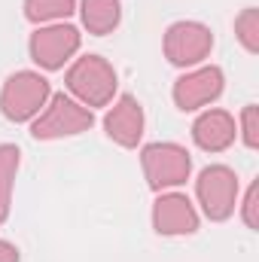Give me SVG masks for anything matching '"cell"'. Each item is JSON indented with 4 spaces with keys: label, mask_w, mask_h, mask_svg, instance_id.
Listing matches in <instances>:
<instances>
[{
    "label": "cell",
    "mask_w": 259,
    "mask_h": 262,
    "mask_svg": "<svg viewBox=\"0 0 259 262\" xmlns=\"http://www.w3.org/2000/svg\"><path fill=\"white\" fill-rule=\"evenodd\" d=\"M156 226L159 232H192L195 229V213L189 207V201L180 195L162 198L159 207H156Z\"/></svg>",
    "instance_id": "cell-10"
},
{
    "label": "cell",
    "mask_w": 259,
    "mask_h": 262,
    "mask_svg": "<svg viewBox=\"0 0 259 262\" xmlns=\"http://www.w3.org/2000/svg\"><path fill=\"white\" fill-rule=\"evenodd\" d=\"M232 189H235V177L226 168H207L201 174L198 192L204 198V207L210 216H226L232 210Z\"/></svg>",
    "instance_id": "cell-6"
},
{
    "label": "cell",
    "mask_w": 259,
    "mask_h": 262,
    "mask_svg": "<svg viewBox=\"0 0 259 262\" xmlns=\"http://www.w3.org/2000/svg\"><path fill=\"white\" fill-rule=\"evenodd\" d=\"M79 37L73 28H52V31H40L31 43L34 61H40L43 67H58L67 55L76 49Z\"/></svg>",
    "instance_id": "cell-4"
},
{
    "label": "cell",
    "mask_w": 259,
    "mask_h": 262,
    "mask_svg": "<svg viewBox=\"0 0 259 262\" xmlns=\"http://www.w3.org/2000/svg\"><path fill=\"white\" fill-rule=\"evenodd\" d=\"M18 165V149L15 146H0V220L9 210V177Z\"/></svg>",
    "instance_id": "cell-13"
},
{
    "label": "cell",
    "mask_w": 259,
    "mask_h": 262,
    "mask_svg": "<svg viewBox=\"0 0 259 262\" xmlns=\"http://www.w3.org/2000/svg\"><path fill=\"white\" fill-rule=\"evenodd\" d=\"M85 125H92V116H89V113H82L76 104H70L64 95H58V98H55V107H52V113H49L43 122H37V125H34V137L76 134V131L85 128Z\"/></svg>",
    "instance_id": "cell-5"
},
{
    "label": "cell",
    "mask_w": 259,
    "mask_h": 262,
    "mask_svg": "<svg viewBox=\"0 0 259 262\" xmlns=\"http://www.w3.org/2000/svg\"><path fill=\"white\" fill-rule=\"evenodd\" d=\"M143 159H146V171H149V183L153 186L183 183L186 174H189V159L177 146H149L143 152Z\"/></svg>",
    "instance_id": "cell-3"
},
{
    "label": "cell",
    "mask_w": 259,
    "mask_h": 262,
    "mask_svg": "<svg viewBox=\"0 0 259 262\" xmlns=\"http://www.w3.org/2000/svg\"><path fill=\"white\" fill-rule=\"evenodd\" d=\"M85 25L95 31V34H104L110 31L116 21H119V3L116 0H85Z\"/></svg>",
    "instance_id": "cell-12"
},
{
    "label": "cell",
    "mask_w": 259,
    "mask_h": 262,
    "mask_svg": "<svg viewBox=\"0 0 259 262\" xmlns=\"http://www.w3.org/2000/svg\"><path fill=\"white\" fill-rule=\"evenodd\" d=\"M73 0H28V18H55L67 15Z\"/></svg>",
    "instance_id": "cell-14"
},
{
    "label": "cell",
    "mask_w": 259,
    "mask_h": 262,
    "mask_svg": "<svg viewBox=\"0 0 259 262\" xmlns=\"http://www.w3.org/2000/svg\"><path fill=\"white\" fill-rule=\"evenodd\" d=\"M217 95H220V70H201L189 79H180V85H177V101L183 110H192Z\"/></svg>",
    "instance_id": "cell-9"
},
{
    "label": "cell",
    "mask_w": 259,
    "mask_h": 262,
    "mask_svg": "<svg viewBox=\"0 0 259 262\" xmlns=\"http://www.w3.org/2000/svg\"><path fill=\"white\" fill-rule=\"evenodd\" d=\"M113 85H116V76L110 73V67L104 64L101 58H95V55L85 58V61H79V64L73 67V73H70V89L79 92L92 104L107 101L110 92H113Z\"/></svg>",
    "instance_id": "cell-2"
},
{
    "label": "cell",
    "mask_w": 259,
    "mask_h": 262,
    "mask_svg": "<svg viewBox=\"0 0 259 262\" xmlns=\"http://www.w3.org/2000/svg\"><path fill=\"white\" fill-rule=\"evenodd\" d=\"M107 128H110V137H116L119 143H137V137H140V128H143V116H140V107L134 104V98H122L119 101V107L107 116Z\"/></svg>",
    "instance_id": "cell-8"
},
{
    "label": "cell",
    "mask_w": 259,
    "mask_h": 262,
    "mask_svg": "<svg viewBox=\"0 0 259 262\" xmlns=\"http://www.w3.org/2000/svg\"><path fill=\"white\" fill-rule=\"evenodd\" d=\"M0 262H18V250L0 241Z\"/></svg>",
    "instance_id": "cell-15"
},
{
    "label": "cell",
    "mask_w": 259,
    "mask_h": 262,
    "mask_svg": "<svg viewBox=\"0 0 259 262\" xmlns=\"http://www.w3.org/2000/svg\"><path fill=\"white\" fill-rule=\"evenodd\" d=\"M49 95V85L43 76L34 73H18L9 79L6 92H3V110L9 119H28L31 113L40 110L43 98Z\"/></svg>",
    "instance_id": "cell-1"
},
{
    "label": "cell",
    "mask_w": 259,
    "mask_h": 262,
    "mask_svg": "<svg viewBox=\"0 0 259 262\" xmlns=\"http://www.w3.org/2000/svg\"><path fill=\"white\" fill-rule=\"evenodd\" d=\"M195 140L204 149H223L232 140V122H229V116H223V113L201 116L198 125H195Z\"/></svg>",
    "instance_id": "cell-11"
},
{
    "label": "cell",
    "mask_w": 259,
    "mask_h": 262,
    "mask_svg": "<svg viewBox=\"0 0 259 262\" xmlns=\"http://www.w3.org/2000/svg\"><path fill=\"white\" fill-rule=\"evenodd\" d=\"M210 46V37L204 28H195V25H177L171 28V37H168V55L174 64H192L198 61Z\"/></svg>",
    "instance_id": "cell-7"
}]
</instances>
